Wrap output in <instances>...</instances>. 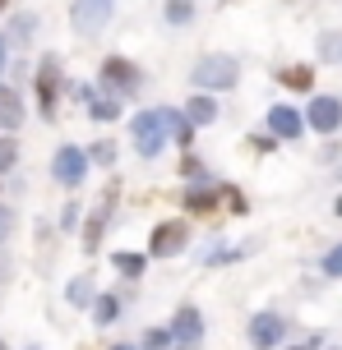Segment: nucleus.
Wrapping results in <instances>:
<instances>
[{"mask_svg": "<svg viewBox=\"0 0 342 350\" xmlns=\"http://www.w3.org/2000/svg\"><path fill=\"white\" fill-rule=\"evenodd\" d=\"M190 83H195V92H232L241 83V65L232 55H204L190 70Z\"/></svg>", "mask_w": 342, "mask_h": 350, "instance_id": "obj_1", "label": "nucleus"}, {"mask_svg": "<svg viewBox=\"0 0 342 350\" xmlns=\"http://www.w3.org/2000/svg\"><path fill=\"white\" fill-rule=\"evenodd\" d=\"M60 88H65V70H60V55L47 51L42 65L33 74V92H37V111L42 120H56V106H60Z\"/></svg>", "mask_w": 342, "mask_h": 350, "instance_id": "obj_2", "label": "nucleus"}, {"mask_svg": "<svg viewBox=\"0 0 342 350\" xmlns=\"http://www.w3.org/2000/svg\"><path fill=\"white\" fill-rule=\"evenodd\" d=\"M130 139H134V152L144 161L162 157L167 148V129H162V116H158V106H148L139 116H130Z\"/></svg>", "mask_w": 342, "mask_h": 350, "instance_id": "obj_3", "label": "nucleus"}, {"mask_svg": "<svg viewBox=\"0 0 342 350\" xmlns=\"http://www.w3.org/2000/svg\"><path fill=\"white\" fill-rule=\"evenodd\" d=\"M139 88H144V70L134 60H125V55H107L102 60V92H111L116 102H125Z\"/></svg>", "mask_w": 342, "mask_h": 350, "instance_id": "obj_4", "label": "nucleus"}, {"mask_svg": "<svg viewBox=\"0 0 342 350\" xmlns=\"http://www.w3.org/2000/svg\"><path fill=\"white\" fill-rule=\"evenodd\" d=\"M190 249V221L185 217H167V221H158V226L148 230V258H176V254H185Z\"/></svg>", "mask_w": 342, "mask_h": 350, "instance_id": "obj_5", "label": "nucleus"}, {"mask_svg": "<svg viewBox=\"0 0 342 350\" xmlns=\"http://www.w3.org/2000/svg\"><path fill=\"white\" fill-rule=\"evenodd\" d=\"M88 171H93V161H88V152L79 148V143H65V148H56V157H51V180L60 185V189H79L84 180H88Z\"/></svg>", "mask_w": 342, "mask_h": 350, "instance_id": "obj_6", "label": "nucleus"}, {"mask_svg": "<svg viewBox=\"0 0 342 350\" xmlns=\"http://www.w3.org/2000/svg\"><path fill=\"white\" fill-rule=\"evenodd\" d=\"M116 14V0H74L70 5V23L79 37H97Z\"/></svg>", "mask_w": 342, "mask_h": 350, "instance_id": "obj_7", "label": "nucleus"}, {"mask_svg": "<svg viewBox=\"0 0 342 350\" xmlns=\"http://www.w3.org/2000/svg\"><path fill=\"white\" fill-rule=\"evenodd\" d=\"M74 102H84V111H88L97 124H116L121 120V111H125V102H116L111 92H102L97 83H74Z\"/></svg>", "mask_w": 342, "mask_h": 350, "instance_id": "obj_8", "label": "nucleus"}, {"mask_svg": "<svg viewBox=\"0 0 342 350\" xmlns=\"http://www.w3.org/2000/svg\"><path fill=\"white\" fill-rule=\"evenodd\" d=\"M301 120H306V129H315V134H338L342 129V97H333V92L310 97Z\"/></svg>", "mask_w": 342, "mask_h": 350, "instance_id": "obj_9", "label": "nucleus"}, {"mask_svg": "<svg viewBox=\"0 0 342 350\" xmlns=\"http://www.w3.org/2000/svg\"><path fill=\"white\" fill-rule=\"evenodd\" d=\"M264 124H269V134H273L278 143H296L301 134H306V120H301V111H296V106H287V102L269 106Z\"/></svg>", "mask_w": 342, "mask_h": 350, "instance_id": "obj_10", "label": "nucleus"}, {"mask_svg": "<svg viewBox=\"0 0 342 350\" xmlns=\"http://www.w3.org/2000/svg\"><path fill=\"white\" fill-rule=\"evenodd\" d=\"M167 332H171V341H176V346H190V350H195L199 341H204V314H199L195 304H180Z\"/></svg>", "mask_w": 342, "mask_h": 350, "instance_id": "obj_11", "label": "nucleus"}, {"mask_svg": "<svg viewBox=\"0 0 342 350\" xmlns=\"http://www.w3.org/2000/svg\"><path fill=\"white\" fill-rule=\"evenodd\" d=\"M245 332H250V346L254 350H273L282 336H287V318H282V314H254Z\"/></svg>", "mask_w": 342, "mask_h": 350, "instance_id": "obj_12", "label": "nucleus"}, {"mask_svg": "<svg viewBox=\"0 0 342 350\" xmlns=\"http://www.w3.org/2000/svg\"><path fill=\"white\" fill-rule=\"evenodd\" d=\"M158 116H162L167 143H176V148H185V152H190V143H195V124L185 120V111H176V106H158Z\"/></svg>", "mask_w": 342, "mask_h": 350, "instance_id": "obj_13", "label": "nucleus"}, {"mask_svg": "<svg viewBox=\"0 0 342 350\" xmlns=\"http://www.w3.org/2000/svg\"><path fill=\"white\" fill-rule=\"evenodd\" d=\"M217 203H222V185H190L185 189V212H195V217H208Z\"/></svg>", "mask_w": 342, "mask_h": 350, "instance_id": "obj_14", "label": "nucleus"}, {"mask_svg": "<svg viewBox=\"0 0 342 350\" xmlns=\"http://www.w3.org/2000/svg\"><path fill=\"white\" fill-rule=\"evenodd\" d=\"M185 120L195 124V129L213 124V120H217V102H213V92H190V102H185Z\"/></svg>", "mask_w": 342, "mask_h": 350, "instance_id": "obj_15", "label": "nucleus"}, {"mask_svg": "<svg viewBox=\"0 0 342 350\" xmlns=\"http://www.w3.org/2000/svg\"><path fill=\"white\" fill-rule=\"evenodd\" d=\"M23 116H28V111H23V97H19L10 83H0V124L14 134L19 124H23Z\"/></svg>", "mask_w": 342, "mask_h": 350, "instance_id": "obj_16", "label": "nucleus"}, {"mask_svg": "<svg viewBox=\"0 0 342 350\" xmlns=\"http://www.w3.org/2000/svg\"><path fill=\"white\" fill-rule=\"evenodd\" d=\"M111 267L121 272L125 281H139L144 277V267H148V254H130V249H116L111 254Z\"/></svg>", "mask_w": 342, "mask_h": 350, "instance_id": "obj_17", "label": "nucleus"}, {"mask_svg": "<svg viewBox=\"0 0 342 350\" xmlns=\"http://www.w3.org/2000/svg\"><path fill=\"white\" fill-rule=\"evenodd\" d=\"M93 299H97L93 277H74L70 286H65V304H70V309H93Z\"/></svg>", "mask_w": 342, "mask_h": 350, "instance_id": "obj_18", "label": "nucleus"}, {"mask_svg": "<svg viewBox=\"0 0 342 350\" xmlns=\"http://www.w3.org/2000/svg\"><path fill=\"white\" fill-rule=\"evenodd\" d=\"M121 318V299L111 295V291H102V295L93 299V327H111Z\"/></svg>", "mask_w": 342, "mask_h": 350, "instance_id": "obj_19", "label": "nucleus"}, {"mask_svg": "<svg viewBox=\"0 0 342 350\" xmlns=\"http://www.w3.org/2000/svg\"><path fill=\"white\" fill-rule=\"evenodd\" d=\"M33 28H37V14H14L10 28H5V42L10 46H28L33 42Z\"/></svg>", "mask_w": 342, "mask_h": 350, "instance_id": "obj_20", "label": "nucleus"}, {"mask_svg": "<svg viewBox=\"0 0 342 350\" xmlns=\"http://www.w3.org/2000/svg\"><path fill=\"white\" fill-rule=\"evenodd\" d=\"M162 14H167L171 28H190V23H195V0H167Z\"/></svg>", "mask_w": 342, "mask_h": 350, "instance_id": "obj_21", "label": "nucleus"}, {"mask_svg": "<svg viewBox=\"0 0 342 350\" xmlns=\"http://www.w3.org/2000/svg\"><path fill=\"white\" fill-rule=\"evenodd\" d=\"M319 60L324 65H342V28H328L319 37Z\"/></svg>", "mask_w": 342, "mask_h": 350, "instance_id": "obj_22", "label": "nucleus"}, {"mask_svg": "<svg viewBox=\"0 0 342 350\" xmlns=\"http://www.w3.org/2000/svg\"><path fill=\"white\" fill-rule=\"evenodd\" d=\"M278 79L287 88H296V92H310V83H315V70L310 65H291V70H278Z\"/></svg>", "mask_w": 342, "mask_h": 350, "instance_id": "obj_23", "label": "nucleus"}, {"mask_svg": "<svg viewBox=\"0 0 342 350\" xmlns=\"http://www.w3.org/2000/svg\"><path fill=\"white\" fill-rule=\"evenodd\" d=\"M180 180H185V189H190V185H208V166L185 152V161H180Z\"/></svg>", "mask_w": 342, "mask_h": 350, "instance_id": "obj_24", "label": "nucleus"}, {"mask_svg": "<svg viewBox=\"0 0 342 350\" xmlns=\"http://www.w3.org/2000/svg\"><path fill=\"white\" fill-rule=\"evenodd\" d=\"M254 254V245H236V249H213V254H208V267H222V262H241V258H250Z\"/></svg>", "mask_w": 342, "mask_h": 350, "instance_id": "obj_25", "label": "nucleus"}, {"mask_svg": "<svg viewBox=\"0 0 342 350\" xmlns=\"http://www.w3.org/2000/svg\"><path fill=\"white\" fill-rule=\"evenodd\" d=\"M84 152H88V161H93V166H116V143H111V139L93 143V148H84Z\"/></svg>", "mask_w": 342, "mask_h": 350, "instance_id": "obj_26", "label": "nucleus"}, {"mask_svg": "<svg viewBox=\"0 0 342 350\" xmlns=\"http://www.w3.org/2000/svg\"><path fill=\"white\" fill-rule=\"evenodd\" d=\"M79 221H84V208L70 198V203L60 208V230H79Z\"/></svg>", "mask_w": 342, "mask_h": 350, "instance_id": "obj_27", "label": "nucleus"}, {"mask_svg": "<svg viewBox=\"0 0 342 350\" xmlns=\"http://www.w3.org/2000/svg\"><path fill=\"white\" fill-rule=\"evenodd\" d=\"M171 346V332H167V327H148L144 332V350H167Z\"/></svg>", "mask_w": 342, "mask_h": 350, "instance_id": "obj_28", "label": "nucleus"}, {"mask_svg": "<svg viewBox=\"0 0 342 350\" xmlns=\"http://www.w3.org/2000/svg\"><path fill=\"white\" fill-rule=\"evenodd\" d=\"M319 267H324V277H342V245H333V249H328Z\"/></svg>", "mask_w": 342, "mask_h": 350, "instance_id": "obj_29", "label": "nucleus"}, {"mask_svg": "<svg viewBox=\"0 0 342 350\" xmlns=\"http://www.w3.org/2000/svg\"><path fill=\"white\" fill-rule=\"evenodd\" d=\"M19 161V143L14 139H0V171H10Z\"/></svg>", "mask_w": 342, "mask_h": 350, "instance_id": "obj_30", "label": "nucleus"}, {"mask_svg": "<svg viewBox=\"0 0 342 350\" xmlns=\"http://www.w3.org/2000/svg\"><path fill=\"white\" fill-rule=\"evenodd\" d=\"M222 198L232 203V212H236V217L245 212V193H241V189H227V185H222Z\"/></svg>", "mask_w": 342, "mask_h": 350, "instance_id": "obj_31", "label": "nucleus"}, {"mask_svg": "<svg viewBox=\"0 0 342 350\" xmlns=\"http://www.w3.org/2000/svg\"><path fill=\"white\" fill-rule=\"evenodd\" d=\"M10 235H14V212H10V208H0V245H5Z\"/></svg>", "mask_w": 342, "mask_h": 350, "instance_id": "obj_32", "label": "nucleus"}, {"mask_svg": "<svg viewBox=\"0 0 342 350\" xmlns=\"http://www.w3.org/2000/svg\"><path fill=\"white\" fill-rule=\"evenodd\" d=\"M254 152H273V148H278V139H273V134H254Z\"/></svg>", "mask_w": 342, "mask_h": 350, "instance_id": "obj_33", "label": "nucleus"}, {"mask_svg": "<svg viewBox=\"0 0 342 350\" xmlns=\"http://www.w3.org/2000/svg\"><path fill=\"white\" fill-rule=\"evenodd\" d=\"M5 65H10V42H5V33H0V74H5Z\"/></svg>", "mask_w": 342, "mask_h": 350, "instance_id": "obj_34", "label": "nucleus"}, {"mask_svg": "<svg viewBox=\"0 0 342 350\" xmlns=\"http://www.w3.org/2000/svg\"><path fill=\"white\" fill-rule=\"evenodd\" d=\"M333 212H338V217H342V193H338V203H333Z\"/></svg>", "mask_w": 342, "mask_h": 350, "instance_id": "obj_35", "label": "nucleus"}, {"mask_svg": "<svg viewBox=\"0 0 342 350\" xmlns=\"http://www.w3.org/2000/svg\"><path fill=\"white\" fill-rule=\"evenodd\" d=\"M111 350H139V346H111Z\"/></svg>", "mask_w": 342, "mask_h": 350, "instance_id": "obj_36", "label": "nucleus"}, {"mask_svg": "<svg viewBox=\"0 0 342 350\" xmlns=\"http://www.w3.org/2000/svg\"><path fill=\"white\" fill-rule=\"evenodd\" d=\"M171 350H190V346H171Z\"/></svg>", "mask_w": 342, "mask_h": 350, "instance_id": "obj_37", "label": "nucleus"}, {"mask_svg": "<svg viewBox=\"0 0 342 350\" xmlns=\"http://www.w3.org/2000/svg\"><path fill=\"white\" fill-rule=\"evenodd\" d=\"M5 5H10V0H0V10H5Z\"/></svg>", "mask_w": 342, "mask_h": 350, "instance_id": "obj_38", "label": "nucleus"}, {"mask_svg": "<svg viewBox=\"0 0 342 350\" xmlns=\"http://www.w3.org/2000/svg\"><path fill=\"white\" fill-rule=\"evenodd\" d=\"M291 350H306V346H291Z\"/></svg>", "mask_w": 342, "mask_h": 350, "instance_id": "obj_39", "label": "nucleus"}]
</instances>
